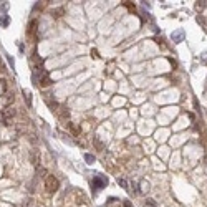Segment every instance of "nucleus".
I'll return each instance as SVG.
<instances>
[{"mask_svg": "<svg viewBox=\"0 0 207 207\" xmlns=\"http://www.w3.org/2000/svg\"><path fill=\"white\" fill-rule=\"evenodd\" d=\"M45 187H47V191L50 194L57 192L58 187H60V181H58L55 176H47V179H45Z\"/></svg>", "mask_w": 207, "mask_h": 207, "instance_id": "f257e3e1", "label": "nucleus"}, {"mask_svg": "<svg viewBox=\"0 0 207 207\" xmlns=\"http://www.w3.org/2000/svg\"><path fill=\"white\" fill-rule=\"evenodd\" d=\"M106 184H108V179L104 177V176H93V179H91V187H93L96 192L103 189Z\"/></svg>", "mask_w": 207, "mask_h": 207, "instance_id": "f03ea898", "label": "nucleus"}, {"mask_svg": "<svg viewBox=\"0 0 207 207\" xmlns=\"http://www.w3.org/2000/svg\"><path fill=\"white\" fill-rule=\"evenodd\" d=\"M171 38H172V42H174V43H181L182 40L186 38V33H184V30H179V32L172 33Z\"/></svg>", "mask_w": 207, "mask_h": 207, "instance_id": "7ed1b4c3", "label": "nucleus"}, {"mask_svg": "<svg viewBox=\"0 0 207 207\" xmlns=\"http://www.w3.org/2000/svg\"><path fill=\"white\" fill-rule=\"evenodd\" d=\"M139 186H141V192H149V189H151V184H149V182H147V181H144V179H143V181L139 182Z\"/></svg>", "mask_w": 207, "mask_h": 207, "instance_id": "20e7f679", "label": "nucleus"}, {"mask_svg": "<svg viewBox=\"0 0 207 207\" xmlns=\"http://www.w3.org/2000/svg\"><path fill=\"white\" fill-rule=\"evenodd\" d=\"M10 23V17L8 15H4V17H0V25L2 27H7Z\"/></svg>", "mask_w": 207, "mask_h": 207, "instance_id": "39448f33", "label": "nucleus"}, {"mask_svg": "<svg viewBox=\"0 0 207 207\" xmlns=\"http://www.w3.org/2000/svg\"><path fill=\"white\" fill-rule=\"evenodd\" d=\"M207 7V0H199V2H196V8L197 10H202V8Z\"/></svg>", "mask_w": 207, "mask_h": 207, "instance_id": "423d86ee", "label": "nucleus"}, {"mask_svg": "<svg viewBox=\"0 0 207 207\" xmlns=\"http://www.w3.org/2000/svg\"><path fill=\"white\" fill-rule=\"evenodd\" d=\"M36 33V20H33L30 23V35H35Z\"/></svg>", "mask_w": 207, "mask_h": 207, "instance_id": "0eeeda50", "label": "nucleus"}, {"mask_svg": "<svg viewBox=\"0 0 207 207\" xmlns=\"http://www.w3.org/2000/svg\"><path fill=\"white\" fill-rule=\"evenodd\" d=\"M85 161L88 162V164H93V162H95V156H93V154H85Z\"/></svg>", "mask_w": 207, "mask_h": 207, "instance_id": "6e6552de", "label": "nucleus"}, {"mask_svg": "<svg viewBox=\"0 0 207 207\" xmlns=\"http://www.w3.org/2000/svg\"><path fill=\"white\" fill-rule=\"evenodd\" d=\"M63 13H65L63 8H58V10H55V12H53V17H55V18H60Z\"/></svg>", "mask_w": 207, "mask_h": 207, "instance_id": "1a4fd4ad", "label": "nucleus"}, {"mask_svg": "<svg viewBox=\"0 0 207 207\" xmlns=\"http://www.w3.org/2000/svg\"><path fill=\"white\" fill-rule=\"evenodd\" d=\"M123 5H124V7H128L129 10H133L134 12L136 10V7H134V4H131V2H123Z\"/></svg>", "mask_w": 207, "mask_h": 207, "instance_id": "9d476101", "label": "nucleus"}, {"mask_svg": "<svg viewBox=\"0 0 207 207\" xmlns=\"http://www.w3.org/2000/svg\"><path fill=\"white\" fill-rule=\"evenodd\" d=\"M23 95H25V101L28 104H32V95L28 93V91H23Z\"/></svg>", "mask_w": 207, "mask_h": 207, "instance_id": "9b49d317", "label": "nucleus"}, {"mask_svg": "<svg viewBox=\"0 0 207 207\" xmlns=\"http://www.w3.org/2000/svg\"><path fill=\"white\" fill-rule=\"evenodd\" d=\"M118 184H119V186H123L124 189H128V182H126L124 179H118Z\"/></svg>", "mask_w": 207, "mask_h": 207, "instance_id": "f8f14e48", "label": "nucleus"}, {"mask_svg": "<svg viewBox=\"0 0 207 207\" xmlns=\"http://www.w3.org/2000/svg\"><path fill=\"white\" fill-rule=\"evenodd\" d=\"M146 204H147L149 207H156V206H157V204H156V200H154V199H147V200H146Z\"/></svg>", "mask_w": 207, "mask_h": 207, "instance_id": "ddd939ff", "label": "nucleus"}, {"mask_svg": "<svg viewBox=\"0 0 207 207\" xmlns=\"http://www.w3.org/2000/svg\"><path fill=\"white\" fill-rule=\"evenodd\" d=\"M91 57H93V58H100V53H98V50H91Z\"/></svg>", "mask_w": 207, "mask_h": 207, "instance_id": "4468645a", "label": "nucleus"}, {"mask_svg": "<svg viewBox=\"0 0 207 207\" xmlns=\"http://www.w3.org/2000/svg\"><path fill=\"white\" fill-rule=\"evenodd\" d=\"M124 207H133V206H131V202H129V200H124Z\"/></svg>", "mask_w": 207, "mask_h": 207, "instance_id": "2eb2a0df", "label": "nucleus"}, {"mask_svg": "<svg viewBox=\"0 0 207 207\" xmlns=\"http://www.w3.org/2000/svg\"><path fill=\"white\" fill-rule=\"evenodd\" d=\"M169 61H171V63H172V66H174V68H176V66H177V63H176V61H174V60H172V58H169Z\"/></svg>", "mask_w": 207, "mask_h": 207, "instance_id": "dca6fc26", "label": "nucleus"}]
</instances>
